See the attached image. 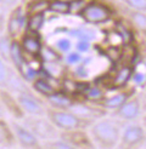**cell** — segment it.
Masks as SVG:
<instances>
[{"label": "cell", "instance_id": "obj_19", "mask_svg": "<svg viewBox=\"0 0 146 149\" xmlns=\"http://www.w3.org/2000/svg\"><path fill=\"white\" fill-rule=\"evenodd\" d=\"M51 0H29L25 6L26 15H34V13H45L49 11Z\"/></svg>", "mask_w": 146, "mask_h": 149}, {"label": "cell", "instance_id": "obj_10", "mask_svg": "<svg viewBox=\"0 0 146 149\" xmlns=\"http://www.w3.org/2000/svg\"><path fill=\"white\" fill-rule=\"evenodd\" d=\"M16 97L22 109L25 110L26 115H36V116L46 115V107L44 106L43 102L38 97L33 96L31 92L21 91Z\"/></svg>", "mask_w": 146, "mask_h": 149}, {"label": "cell", "instance_id": "obj_13", "mask_svg": "<svg viewBox=\"0 0 146 149\" xmlns=\"http://www.w3.org/2000/svg\"><path fill=\"white\" fill-rule=\"evenodd\" d=\"M72 111H74L78 115L90 119V120H96L107 114V109L102 108L100 104H86V103H80V102H74L73 106L69 108Z\"/></svg>", "mask_w": 146, "mask_h": 149}, {"label": "cell", "instance_id": "obj_23", "mask_svg": "<svg viewBox=\"0 0 146 149\" xmlns=\"http://www.w3.org/2000/svg\"><path fill=\"white\" fill-rule=\"evenodd\" d=\"M119 1L129 9L146 12V0H119Z\"/></svg>", "mask_w": 146, "mask_h": 149}, {"label": "cell", "instance_id": "obj_1", "mask_svg": "<svg viewBox=\"0 0 146 149\" xmlns=\"http://www.w3.org/2000/svg\"><path fill=\"white\" fill-rule=\"evenodd\" d=\"M124 121L114 116H102L96 119L89 127V135L95 146L100 148L118 147Z\"/></svg>", "mask_w": 146, "mask_h": 149}, {"label": "cell", "instance_id": "obj_4", "mask_svg": "<svg viewBox=\"0 0 146 149\" xmlns=\"http://www.w3.org/2000/svg\"><path fill=\"white\" fill-rule=\"evenodd\" d=\"M25 123V125L31 130L34 135L38 137L39 139H53L58 137V131L55 125L49 120V118L46 115L43 116H36V115H28L22 119Z\"/></svg>", "mask_w": 146, "mask_h": 149}, {"label": "cell", "instance_id": "obj_5", "mask_svg": "<svg viewBox=\"0 0 146 149\" xmlns=\"http://www.w3.org/2000/svg\"><path fill=\"white\" fill-rule=\"evenodd\" d=\"M146 143V129L142 124H129L123 126L118 147L139 148Z\"/></svg>", "mask_w": 146, "mask_h": 149}, {"label": "cell", "instance_id": "obj_12", "mask_svg": "<svg viewBox=\"0 0 146 149\" xmlns=\"http://www.w3.org/2000/svg\"><path fill=\"white\" fill-rule=\"evenodd\" d=\"M0 102L3 103V106L6 109L7 113L11 116H13L15 119L22 120L26 116V113L22 109L17 97L13 96L9 90H5L3 87H0Z\"/></svg>", "mask_w": 146, "mask_h": 149}, {"label": "cell", "instance_id": "obj_15", "mask_svg": "<svg viewBox=\"0 0 146 149\" xmlns=\"http://www.w3.org/2000/svg\"><path fill=\"white\" fill-rule=\"evenodd\" d=\"M124 13H126V17H128L129 22L131 23L136 31L142 35V38L146 40V12H141V11H136L133 9H129V7L124 6Z\"/></svg>", "mask_w": 146, "mask_h": 149}, {"label": "cell", "instance_id": "obj_11", "mask_svg": "<svg viewBox=\"0 0 146 149\" xmlns=\"http://www.w3.org/2000/svg\"><path fill=\"white\" fill-rule=\"evenodd\" d=\"M20 46L26 56L31 57H39L41 54V41L38 36V33L31 31H25L21 34V39L18 40Z\"/></svg>", "mask_w": 146, "mask_h": 149}, {"label": "cell", "instance_id": "obj_9", "mask_svg": "<svg viewBox=\"0 0 146 149\" xmlns=\"http://www.w3.org/2000/svg\"><path fill=\"white\" fill-rule=\"evenodd\" d=\"M11 127L13 131L15 138H16V143H18L22 148H28V149L41 148L40 139L36 137L25 124L12 123Z\"/></svg>", "mask_w": 146, "mask_h": 149}, {"label": "cell", "instance_id": "obj_7", "mask_svg": "<svg viewBox=\"0 0 146 149\" xmlns=\"http://www.w3.org/2000/svg\"><path fill=\"white\" fill-rule=\"evenodd\" d=\"M26 21L27 15L25 11V7L16 5L12 9L9 15V18L6 22V36L10 40L17 39L26 29Z\"/></svg>", "mask_w": 146, "mask_h": 149}, {"label": "cell", "instance_id": "obj_17", "mask_svg": "<svg viewBox=\"0 0 146 149\" xmlns=\"http://www.w3.org/2000/svg\"><path fill=\"white\" fill-rule=\"evenodd\" d=\"M133 75V69L129 64H124L123 67L116 72V74L111 79V84L113 87H124L126 84L129 81V79Z\"/></svg>", "mask_w": 146, "mask_h": 149}, {"label": "cell", "instance_id": "obj_22", "mask_svg": "<svg viewBox=\"0 0 146 149\" xmlns=\"http://www.w3.org/2000/svg\"><path fill=\"white\" fill-rule=\"evenodd\" d=\"M11 75H12L11 69L9 68V65L6 64L5 59L0 56V87H3V86L9 84Z\"/></svg>", "mask_w": 146, "mask_h": 149}, {"label": "cell", "instance_id": "obj_14", "mask_svg": "<svg viewBox=\"0 0 146 149\" xmlns=\"http://www.w3.org/2000/svg\"><path fill=\"white\" fill-rule=\"evenodd\" d=\"M131 96H133V92L130 90H121L119 92H117L112 96H104L98 102V104H100L102 108H105L107 110H114L118 107H121Z\"/></svg>", "mask_w": 146, "mask_h": 149}, {"label": "cell", "instance_id": "obj_6", "mask_svg": "<svg viewBox=\"0 0 146 149\" xmlns=\"http://www.w3.org/2000/svg\"><path fill=\"white\" fill-rule=\"evenodd\" d=\"M144 107L141 96L133 95L124 102L121 107L112 110V116L119 119V120L127 123V121H134L141 115Z\"/></svg>", "mask_w": 146, "mask_h": 149}, {"label": "cell", "instance_id": "obj_20", "mask_svg": "<svg viewBox=\"0 0 146 149\" xmlns=\"http://www.w3.org/2000/svg\"><path fill=\"white\" fill-rule=\"evenodd\" d=\"M44 24H45V13H34L27 16L26 21V31H31L34 33H39Z\"/></svg>", "mask_w": 146, "mask_h": 149}, {"label": "cell", "instance_id": "obj_3", "mask_svg": "<svg viewBox=\"0 0 146 149\" xmlns=\"http://www.w3.org/2000/svg\"><path fill=\"white\" fill-rule=\"evenodd\" d=\"M79 17L88 24H106L113 19V11L107 4L99 0H91L80 9Z\"/></svg>", "mask_w": 146, "mask_h": 149}, {"label": "cell", "instance_id": "obj_26", "mask_svg": "<svg viewBox=\"0 0 146 149\" xmlns=\"http://www.w3.org/2000/svg\"><path fill=\"white\" fill-rule=\"evenodd\" d=\"M62 1H66V3H68V4H74V3H78V1H82V0H62Z\"/></svg>", "mask_w": 146, "mask_h": 149}, {"label": "cell", "instance_id": "obj_24", "mask_svg": "<svg viewBox=\"0 0 146 149\" xmlns=\"http://www.w3.org/2000/svg\"><path fill=\"white\" fill-rule=\"evenodd\" d=\"M20 0H0V5L6 7H15L18 4Z\"/></svg>", "mask_w": 146, "mask_h": 149}, {"label": "cell", "instance_id": "obj_25", "mask_svg": "<svg viewBox=\"0 0 146 149\" xmlns=\"http://www.w3.org/2000/svg\"><path fill=\"white\" fill-rule=\"evenodd\" d=\"M141 101H142V107H146V86H145V90H144V95L141 96Z\"/></svg>", "mask_w": 146, "mask_h": 149}, {"label": "cell", "instance_id": "obj_2", "mask_svg": "<svg viewBox=\"0 0 146 149\" xmlns=\"http://www.w3.org/2000/svg\"><path fill=\"white\" fill-rule=\"evenodd\" d=\"M46 116L58 131H69L78 129L88 130L95 121L78 115L71 109H57L53 107H46Z\"/></svg>", "mask_w": 146, "mask_h": 149}, {"label": "cell", "instance_id": "obj_8", "mask_svg": "<svg viewBox=\"0 0 146 149\" xmlns=\"http://www.w3.org/2000/svg\"><path fill=\"white\" fill-rule=\"evenodd\" d=\"M58 137H61L66 141V142H68L73 147V149H82V148L90 149V148L95 147L89 132H86V130H83V129L60 131Z\"/></svg>", "mask_w": 146, "mask_h": 149}, {"label": "cell", "instance_id": "obj_21", "mask_svg": "<svg viewBox=\"0 0 146 149\" xmlns=\"http://www.w3.org/2000/svg\"><path fill=\"white\" fill-rule=\"evenodd\" d=\"M49 11H53L58 15H68L71 13V4L62 1V0H51Z\"/></svg>", "mask_w": 146, "mask_h": 149}, {"label": "cell", "instance_id": "obj_18", "mask_svg": "<svg viewBox=\"0 0 146 149\" xmlns=\"http://www.w3.org/2000/svg\"><path fill=\"white\" fill-rule=\"evenodd\" d=\"M32 87H33V90L36 93L41 95L44 98H48V97H50V96H53V95H55L57 92L56 87L51 83H49L46 79H43V78L35 79L33 81Z\"/></svg>", "mask_w": 146, "mask_h": 149}, {"label": "cell", "instance_id": "obj_16", "mask_svg": "<svg viewBox=\"0 0 146 149\" xmlns=\"http://www.w3.org/2000/svg\"><path fill=\"white\" fill-rule=\"evenodd\" d=\"M16 144L12 127L4 119H0V147H12Z\"/></svg>", "mask_w": 146, "mask_h": 149}]
</instances>
